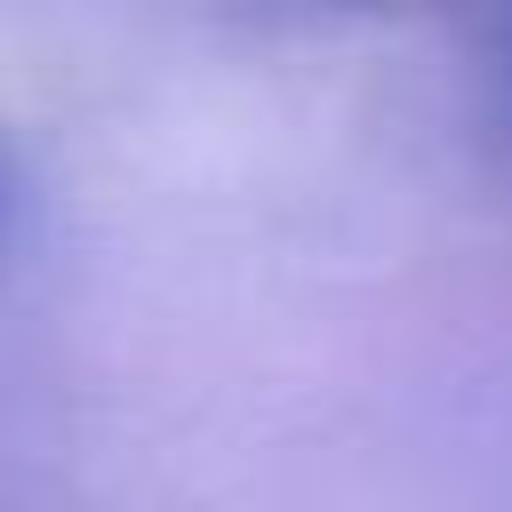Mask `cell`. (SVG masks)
I'll return each instance as SVG.
<instances>
[{
  "mask_svg": "<svg viewBox=\"0 0 512 512\" xmlns=\"http://www.w3.org/2000/svg\"><path fill=\"white\" fill-rule=\"evenodd\" d=\"M16 192H24V184H16V152L0 144V232H8V216H16Z\"/></svg>",
  "mask_w": 512,
  "mask_h": 512,
  "instance_id": "cell-1",
  "label": "cell"
}]
</instances>
